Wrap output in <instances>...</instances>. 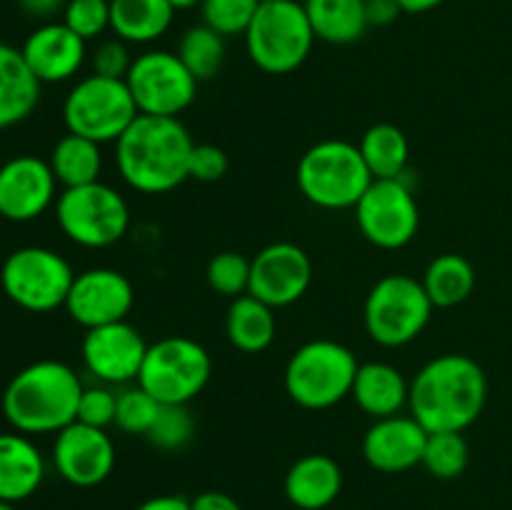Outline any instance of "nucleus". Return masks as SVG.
Returning a JSON list of instances; mask_svg holds the SVG:
<instances>
[{
    "label": "nucleus",
    "mask_w": 512,
    "mask_h": 510,
    "mask_svg": "<svg viewBox=\"0 0 512 510\" xmlns=\"http://www.w3.org/2000/svg\"><path fill=\"white\" fill-rule=\"evenodd\" d=\"M213 363L198 340L168 335L148 345L138 385L160 405H188L208 385Z\"/></svg>",
    "instance_id": "nucleus-9"
},
{
    "label": "nucleus",
    "mask_w": 512,
    "mask_h": 510,
    "mask_svg": "<svg viewBox=\"0 0 512 510\" xmlns=\"http://www.w3.org/2000/svg\"><path fill=\"white\" fill-rule=\"evenodd\" d=\"M0 510H15L13 503H5V500H0Z\"/></svg>",
    "instance_id": "nucleus-47"
},
{
    "label": "nucleus",
    "mask_w": 512,
    "mask_h": 510,
    "mask_svg": "<svg viewBox=\"0 0 512 510\" xmlns=\"http://www.w3.org/2000/svg\"><path fill=\"white\" fill-rule=\"evenodd\" d=\"M258 8V0H203V5H200L203 23L223 38L248 33Z\"/></svg>",
    "instance_id": "nucleus-33"
},
{
    "label": "nucleus",
    "mask_w": 512,
    "mask_h": 510,
    "mask_svg": "<svg viewBox=\"0 0 512 510\" xmlns=\"http://www.w3.org/2000/svg\"><path fill=\"white\" fill-rule=\"evenodd\" d=\"M343 490V470L330 455L310 453L290 465L285 495L300 510H323Z\"/></svg>",
    "instance_id": "nucleus-22"
},
{
    "label": "nucleus",
    "mask_w": 512,
    "mask_h": 510,
    "mask_svg": "<svg viewBox=\"0 0 512 510\" xmlns=\"http://www.w3.org/2000/svg\"><path fill=\"white\" fill-rule=\"evenodd\" d=\"M228 173V155L218 145H195L193 158H190V178L200 183H218Z\"/></svg>",
    "instance_id": "nucleus-40"
},
{
    "label": "nucleus",
    "mask_w": 512,
    "mask_h": 510,
    "mask_svg": "<svg viewBox=\"0 0 512 510\" xmlns=\"http://www.w3.org/2000/svg\"><path fill=\"white\" fill-rule=\"evenodd\" d=\"M40 80L13 45L0 43V130L30 118L40 100Z\"/></svg>",
    "instance_id": "nucleus-24"
},
{
    "label": "nucleus",
    "mask_w": 512,
    "mask_h": 510,
    "mask_svg": "<svg viewBox=\"0 0 512 510\" xmlns=\"http://www.w3.org/2000/svg\"><path fill=\"white\" fill-rule=\"evenodd\" d=\"M135 303L133 283L120 270L90 268L75 275L65 310L85 330L120 323Z\"/></svg>",
    "instance_id": "nucleus-15"
},
{
    "label": "nucleus",
    "mask_w": 512,
    "mask_h": 510,
    "mask_svg": "<svg viewBox=\"0 0 512 510\" xmlns=\"http://www.w3.org/2000/svg\"><path fill=\"white\" fill-rule=\"evenodd\" d=\"M83 383L70 365L38 360L13 375L3 393V415L23 435L60 433L78 420Z\"/></svg>",
    "instance_id": "nucleus-3"
},
{
    "label": "nucleus",
    "mask_w": 512,
    "mask_h": 510,
    "mask_svg": "<svg viewBox=\"0 0 512 510\" xmlns=\"http://www.w3.org/2000/svg\"><path fill=\"white\" fill-rule=\"evenodd\" d=\"M433 308L423 280L390 273L380 278L365 298V330L383 348H403L420 338Z\"/></svg>",
    "instance_id": "nucleus-7"
},
{
    "label": "nucleus",
    "mask_w": 512,
    "mask_h": 510,
    "mask_svg": "<svg viewBox=\"0 0 512 510\" xmlns=\"http://www.w3.org/2000/svg\"><path fill=\"white\" fill-rule=\"evenodd\" d=\"M445 0H398V5L403 8V13H413V15H420V13H430V10L440 8Z\"/></svg>",
    "instance_id": "nucleus-45"
},
{
    "label": "nucleus",
    "mask_w": 512,
    "mask_h": 510,
    "mask_svg": "<svg viewBox=\"0 0 512 510\" xmlns=\"http://www.w3.org/2000/svg\"><path fill=\"white\" fill-rule=\"evenodd\" d=\"M258 3H260V5H263V3H273V0H258Z\"/></svg>",
    "instance_id": "nucleus-48"
},
{
    "label": "nucleus",
    "mask_w": 512,
    "mask_h": 510,
    "mask_svg": "<svg viewBox=\"0 0 512 510\" xmlns=\"http://www.w3.org/2000/svg\"><path fill=\"white\" fill-rule=\"evenodd\" d=\"M170 5H173V10L178 13V10H190V8H198V5H203V0H168Z\"/></svg>",
    "instance_id": "nucleus-46"
},
{
    "label": "nucleus",
    "mask_w": 512,
    "mask_h": 510,
    "mask_svg": "<svg viewBox=\"0 0 512 510\" xmlns=\"http://www.w3.org/2000/svg\"><path fill=\"white\" fill-rule=\"evenodd\" d=\"M138 105L125 80L88 75L70 88L63 103L68 133L83 135L95 143H118L120 135L138 118Z\"/></svg>",
    "instance_id": "nucleus-10"
},
{
    "label": "nucleus",
    "mask_w": 512,
    "mask_h": 510,
    "mask_svg": "<svg viewBox=\"0 0 512 510\" xmlns=\"http://www.w3.org/2000/svg\"><path fill=\"white\" fill-rule=\"evenodd\" d=\"M53 465L63 480L78 488H93L110 478L115 468L113 438L103 428L85 423L65 425L55 433Z\"/></svg>",
    "instance_id": "nucleus-16"
},
{
    "label": "nucleus",
    "mask_w": 512,
    "mask_h": 510,
    "mask_svg": "<svg viewBox=\"0 0 512 510\" xmlns=\"http://www.w3.org/2000/svg\"><path fill=\"white\" fill-rule=\"evenodd\" d=\"M48 163L63 188H78V185L98 183L100 170H103V153L95 140L68 133L55 143Z\"/></svg>",
    "instance_id": "nucleus-28"
},
{
    "label": "nucleus",
    "mask_w": 512,
    "mask_h": 510,
    "mask_svg": "<svg viewBox=\"0 0 512 510\" xmlns=\"http://www.w3.org/2000/svg\"><path fill=\"white\" fill-rule=\"evenodd\" d=\"M485 403L488 375L470 355H438L410 383V415L428 433H463L483 415Z\"/></svg>",
    "instance_id": "nucleus-1"
},
{
    "label": "nucleus",
    "mask_w": 512,
    "mask_h": 510,
    "mask_svg": "<svg viewBox=\"0 0 512 510\" xmlns=\"http://www.w3.org/2000/svg\"><path fill=\"white\" fill-rule=\"evenodd\" d=\"M423 288L435 308H455L465 303L475 290V268L465 255L445 253L428 265Z\"/></svg>",
    "instance_id": "nucleus-29"
},
{
    "label": "nucleus",
    "mask_w": 512,
    "mask_h": 510,
    "mask_svg": "<svg viewBox=\"0 0 512 510\" xmlns=\"http://www.w3.org/2000/svg\"><path fill=\"white\" fill-rule=\"evenodd\" d=\"M355 220L360 233L375 248H405L420 228L418 200L405 175L393 180H373L355 205Z\"/></svg>",
    "instance_id": "nucleus-13"
},
{
    "label": "nucleus",
    "mask_w": 512,
    "mask_h": 510,
    "mask_svg": "<svg viewBox=\"0 0 512 510\" xmlns=\"http://www.w3.org/2000/svg\"><path fill=\"white\" fill-rule=\"evenodd\" d=\"M115 410H118V395L110 388H83L78 403V423L93 425V428H108L115 425Z\"/></svg>",
    "instance_id": "nucleus-38"
},
{
    "label": "nucleus",
    "mask_w": 512,
    "mask_h": 510,
    "mask_svg": "<svg viewBox=\"0 0 512 510\" xmlns=\"http://www.w3.org/2000/svg\"><path fill=\"white\" fill-rule=\"evenodd\" d=\"M358 358L335 340H310L285 365V390L305 410H325L353 393Z\"/></svg>",
    "instance_id": "nucleus-5"
},
{
    "label": "nucleus",
    "mask_w": 512,
    "mask_h": 510,
    "mask_svg": "<svg viewBox=\"0 0 512 510\" xmlns=\"http://www.w3.org/2000/svg\"><path fill=\"white\" fill-rule=\"evenodd\" d=\"M173 18L168 0H110V30L125 43L145 45L163 38Z\"/></svg>",
    "instance_id": "nucleus-25"
},
{
    "label": "nucleus",
    "mask_w": 512,
    "mask_h": 510,
    "mask_svg": "<svg viewBox=\"0 0 512 510\" xmlns=\"http://www.w3.org/2000/svg\"><path fill=\"white\" fill-rule=\"evenodd\" d=\"M428 430L413 415H390L370 425L363 438V455L380 473H405L423 463Z\"/></svg>",
    "instance_id": "nucleus-19"
},
{
    "label": "nucleus",
    "mask_w": 512,
    "mask_h": 510,
    "mask_svg": "<svg viewBox=\"0 0 512 510\" xmlns=\"http://www.w3.org/2000/svg\"><path fill=\"white\" fill-rule=\"evenodd\" d=\"M195 420L188 405H160L153 428L145 438L160 450H180L193 440Z\"/></svg>",
    "instance_id": "nucleus-34"
},
{
    "label": "nucleus",
    "mask_w": 512,
    "mask_h": 510,
    "mask_svg": "<svg viewBox=\"0 0 512 510\" xmlns=\"http://www.w3.org/2000/svg\"><path fill=\"white\" fill-rule=\"evenodd\" d=\"M135 510H193V505L183 495H155V498L140 503Z\"/></svg>",
    "instance_id": "nucleus-44"
},
{
    "label": "nucleus",
    "mask_w": 512,
    "mask_h": 510,
    "mask_svg": "<svg viewBox=\"0 0 512 510\" xmlns=\"http://www.w3.org/2000/svg\"><path fill=\"white\" fill-rule=\"evenodd\" d=\"M315 40L303 3L273 0L255 13L245 33V48L263 73L288 75L308 60Z\"/></svg>",
    "instance_id": "nucleus-6"
},
{
    "label": "nucleus",
    "mask_w": 512,
    "mask_h": 510,
    "mask_svg": "<svg viewBox=\"0 0 512 510\" xmlns=\"http://www.w3.org/2000/svg\"><path fill=\"white\" fill-rule=\"evenodd\" d=\"M73 280L75 273L68 260L40 245L13 250L0 268L3 293L18 308L30 310V313H50L55 308H65Z\"/></svg>",
    "instance_id": "nucleus-11"
},
{
    "label": "nucleus",
    "mask_w": 512,
    "mask_h": 510,
    "mask_svg": "<svg viewBox=\"0 0 512 510\" xmlns=\"http://www.w3.org/2000/svg\"><path fill=\"white\" fill-rule=\"evenodd\" d=\"M55 218L68 240L100 250L120 243L128 233L130 210L123 195L105 183L65 188L55 200Z\"/></svg>",
    "instance_id": "nucleus-8"
},
{
    "label": "nucleus",
    "mask_w": 512,
    "mask_h": 510,
    "mask_svg": "<svg viewBox=\"0 0 512 510\" xmlns=\"http://www.w3.org/2000/svg\"><path fill=\"white\" fill-rule=\"evenodd\" d=\"M403 8L398 0H365V20L368 28H388L400 18Z\"/></svg>",
    "instance_id": "nucleus-41"
},
{
    "label": "nucleus",
    "mask_w": 512,
    "mask_h": 510,
    "mask_svg": "<svg viewBox=\"0 0 512 510\" xmlns=\"http://www.w3.org/2000/svg\"><path fill=\"white\" fill-rule=\"evenodd\" d=\"M303 8L315 38L330 45H350L368 30L365 0H305Z\"/></svg>",
    "instance_id": "nucleus-27"
},
{
    "label": "nucleus",
    "mask_w": 512,
    "mask_h": 510,
    "mask_svg": "<svg viewBox=\"0 0 512 510\" xmlns=\"http://www.w3.org/2000/svg\"><path fill=\"white\" fill-rule=\"evenodd\" d=\"M193 135L178 118L138 115L115 143V163L133 190L163 195L190 178Z\"/></svg>",
    "instance_id": "nucleus-2"
},
{
    "label": "nucleus",
    "mask_w": 512,
    "mask_h": 510,
    "mask_svg": "<svg viewBox=\"0 0 512 510\" xmlns=\"http://www.w3.org/2000/svg\"><path fill=\"white\" fill-rule=\"evenodd\" d=\"M160 413V403L143 390L140 385L125 388L118 393V410H115V425L128 435H148L155 418Z\"/></svg>",
    "instance_id": "nucleus-35"
},
{
    "label": "nucleus",
    "mask_w": 512,
    "mask_h": 510,
    "mask_svg": "<svg viewBox=\"0 0 512 510\" xmlns=\"http://www.w3.org/2000/svg\"><path fill=\"white\" fill-rule=\"evenodd\" d=\"M360 153L373 180L403 178L408 170L410 143L403 130L393 123H378L365 130L360 140Z\"/></svg>",
    "instance_id": "nucleus-30"
},
{
    "label": "nucleus",
    "mask_w": 512,
    "mask_h": 510,
    "mask_svg": "<svg viewBox=\"0 0 512 510\" xmlns=\"http://www.w3.org/2000/svg\"><path fill=\"white\" fill-rule=\"evenodd\" d=\"M45 460L23 433H0V500L20 503L43 485Z\"/></svg>",
    "instance_id": "nucleus-21"
},
{
    "label": "nucleus",
    "mask_w": 512,
    "mask_h": 510,
    "mask_svg": "<svg viewBox=\"0 0 512 510\" xmlns=\"http://www.w3.org/2000/svg\"><path fill=\"white\" fill-rule=\"evenodd\" d=\"M125 83L140 115L178 118L198 95V80L190 75L178 53L168 50H148L138 55L130 65Z\"/></svg>",
    "instance_id": "nucleus-12"
},
{
    "label": "nucleus",
    "mask_w": 512,
    "mask_h": 510,
    "mask_svg": "<svg viewBox=\"0 0 512 510\" xmlns=\"http://www.w3.org/2000/svg\"><path fill=\"white\" fill-rule=\"evenodd\" d=\"M20 53L40 83H65L83 68L88 43L65 23H45L25 38Z\"/></svg>",
    "instance_id": "nucleus-20"
},
{
    "label": "nucleus",
    "mask_w": 512,
    "mask_h": 510,
    "mask_svg": "<svg viewBox=\"0 0 512 510\" xmlns=\"http://www.w3.org/2000/svg\"><path fill=\"white\" fill-rule=\"evenodd\" d=\"M68 0H18V8L30 18H53L55 13H63Z\"/></svg>",
    "instance_id": "nucleus-43"
},
{
    "label": "nucleus",
    "mask_w": 512,
    "mask_h": 510,
    "mask_svg": "<svg viewBox=\"0 0 512 510\" xmlns=\"http://www.w3.org/2000/svg\"><path fill=\"white\" fill-rule=\"evenodd\" d=\"M135 58H130L128 43L120 38H108L95 48L93 53V73L103 78L125 80L130 73V65Z\"/></svg>",
    "instance_id": "nucleus-39"
},
{
    "label": "nucleus",
    "mask_w": 512,
    "mask_h": 510,
    "mask_svg": "<svg viewBox=\"0 0 512 510\" xmlns=\"http://www.w3.org/2000/svg\"><path fill=\"white\" fill-rule=\"evenodd\" d=\"M313 263L295 243H273L250 260V288L253 298L270 308H288L298 303L310 288Z\"/></svg>",
    "instance_id": "nucleus-14"
},
{
    "label": "nucleus",
    "mask_w": 512,
    "mask_h": 510,
    "mask_svg": "<svg viewBox=\"0 0 512 510\" xmlns=\"http://www.w3.org/2000/svg\"><path fill=\"white\" fill-rule=\"evenodd\" d=\"M470 448L463 433H428L423 450V463L433 478L453 480L460 478L468 468Z\"/></svg>",
    "instance_id": "nucleus-32"
},
{
    "label": "nucleus",
    "mask_w": 512,
    "mask_h": 510,
    "mask_svg": "<svg viewBox=\"0 0 512 510\" xmlns=\"http://www.w3.org/2000/svg\"><path fill=\"white\" fill-rule=\"evenodd\" d=\"M63 23L85 43H90L110 30V0H68Z\"/></svg>",
    "instance_id": "nucleus-37"
},
{
    "label": "nucleus",
    "mask_w": 512,
    "mask_h": 510,
    "mask_svg": "<svg viewBox=\"0 0 512 510\" xmlns=\"http://www.w3.org/2000/svg\"><path fill=\"white\" fill-rule=\"evenodd\" d=\"M350 398L370 418H390V415H400V410L408 405L410 383L393 365L363 363L358 368V375H355Z\"/></svg>",
    "instance_id": "nucleus-23"
},
{
    "label": "nucleus",
    "mask_w": 512,
    "mask_h": 510,
    "mask_svg": "<svg viewBox=\"0 0 512 510\" xmlns=\"http://www.w3.org/2000/svg\"><path fill=\"white\" fill-rule=\"evenodd\" d=\"M298 188L323 210H348L360 203L373 183L358 145L348 140H320L298 163Z\"/></svg>",
    "instance_id": "nucleus-4"
},
{
    "label": "nucleus",
    "mask_w": 512,
    "mask_h": 510,
    "mask_svg": "<svg viewBox=\"0 0 512 510\" xmlns=\"http://www.w3.org/2000/svg\"><path fill=\"white\" fill-rule=\"evenodd\" d=\"M193 510H243L238 500L228 493H220V490H205L198 498L190 500Z\"/></svg>",
    "instance_id": "nucleus-42"
},
{
    "label": "nucleus",
    "mask_w": 512,
    "mask_h": 510,
    "mask_svg": "<svg viewBox=\"0 0 512 510\" xmlns=\"http://www.w3.org/2000/svg\"><path fill=\"white\" fill-rule=\"evenodd\" d=\"M205 275H208V285L215 293L240 298L250 288V260L243 253L225 250L210 260Z\"/></svg>",
    "instance_id": "nucleus-36"
},
{
    "label": "nucleus",
    "mask_w": 512,
    "mask_h": 510,
    "mask_svg": "<svg viewBox=\"0 0 512 510\" xmlns=\"http://www.w3.org/2000/svg\"><path fill=\"white\" fill-rule=\"evenodd\" d=\"M273 310L275 308L253 298L250 293L233 298L228 308V318H225V333H228L233 348L250 355L263 353L265 348H270V343L275 340V330H278Z\"/></svg>",
    "instance_id": "nucleus-26"
},
{
    "label": "nucleus",
    "mask_w": 512,
    "mask_h": 510,
    "mask_svg": "<svg viewBox=\"0 0 512 510\" xmlns=\"http://www.w3.org/2000/svg\"><path fill=\"white\" fill-rule=\"evenodd\" d=\"M80 350L90 375L108 385H128L133 380L138 383L148 343L128 320H120L85 330Z\"/></svg>",
    "instance_id": "nucleus-17"
},
{
    "label": "nucleus",
    "mask_w": 512,
    "mask_h": 510,
    "mask_svg": "<svg viewBox=\"0 0 512 510\" xmlns=\"http://www.w3.org/2000/svg\"><path fill=\"white\" fill-rule=\"evenodd\" d=\"M55 180L50 163L35 155H18L0 165V218L28 223L55 203Z\"/></svg>",
    "instance_id": "nucleus-18"
},
{
    "label": "nucleus",
    "mask_w": 512,
    "mask_h": 510,
    "mask_svg": "<svg viewBox=\"0 0 512 510\" xmlns=\"http://www.w3.org/2000/svg\"><path fill=\"white\" fill-rule=\"evenodd\" d=\"M178 58L183 60V65L198 83L210 80L213 75H218L220 65H223L225 38L205 23L195 25V28L185 30L180 38Z\"/></svg>",
    "instance_id": "nucleus-31"
}]
</instances>
